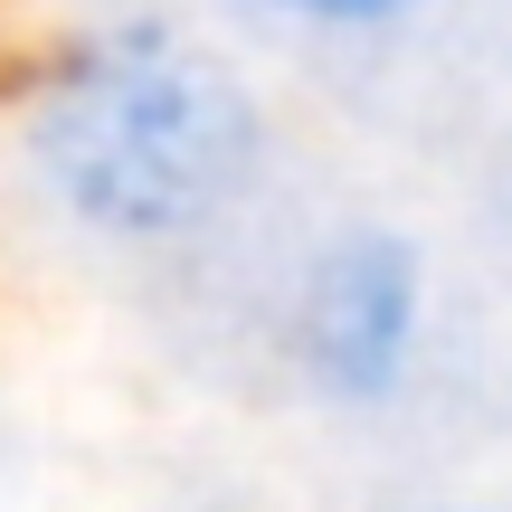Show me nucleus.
<instances>
[{
	"label": "nucleus",
	"instance_id": "4",
	"mask_svg": "<svg viewBox=\"0 0 512 512\" xmlns=\"http://www.w3.org/2000/svg\"><path fill=\"white\" fill-rule=\"evenodd\" d=\"M389 512H456V503H389Z\"/></svg>",
	"mask_w": 512,
	"mask_h": 512
},
{
	"label": "nucleus",
	"instance_id": "3",
	"mask_svg": "<svg viewBox=\"0 0 512 512\" xmlns=\"http://www.w3.org/2000/svg\"><path fill=\"white\" fill-rule=\"evenodd\" d=\"M238 10L304 48H380V38H408L437 0H238Z\"/></svg>",
	"mask_w": 512,
	"mask_h": 512
},
{
	"label": "nucleus",
	"instance_id": "1",
	"mask_svg": "<svg viewBox=\"0 0 512 512\" xmlns=\"http://www.w3.org/2000/svg\"><path fill=\"white\" fill-rule=\"evenodd\" d=\"M29 219L105 266H190L275 181V124L238 57L162 10L67 29L10 95Z\"/></svg>",
	"mask_w": 512,
	"mask_h": 512
},
{
	"label": "nucleus",
	"instance_id": "2",
	"mask_svg": "<svg viewBox=\"0 0 512 512\" xmlns=\"http://www.w3.org/2000/svg\"><path fill=\"white\" fill-rule=\"evenodd\" d=\"M285 389L323 418H389L437 351V266L399 219H332L285 256L266 304Z\"/></svg>",
	"mask_w": 512,
	"mask_h": 512
}]
</instances>
